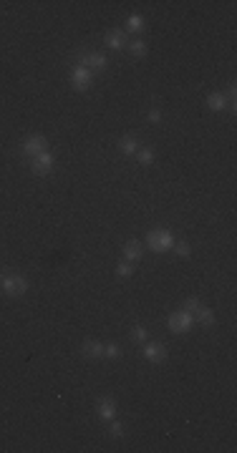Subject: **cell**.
<instances>
[{
	"label": "cell",
	"instance_id": "1",
	"mask_svg": "<svg viewBox=\"0 0 237 453\" xmlns=\"http://www.w3.org/2000/svg\"><path fill=\"white\" fill-rule=\"evenodd\" d=\"M147 247L152 250V252H169L172 247H174V237H172V232H166V229H152L149 234H147Z\"/></svg>",
	"mask_w": 237,
	"mask_h": 453
},
{
	"label": "cell",
	"instance_id": "2",
	"mask_svg": "<svg viewBox=\"0 0 237 453\" xmlns=\"http://www.w3.org/2000/svg\"><path fill=\"white\" fill-rule=\"evenodd\" d=\"M0 290L8 295V297H20L28 292V280L20 277V274H8L0 280Z\"/></svg>",
	"mask_w": 237,
	"mask_h": 453
},
{
	"label": "cell",
	"instance_id": "3",
	"mask_svg": "<svg viewBox=\"0 0 237 453\" xmlns=\"http://www.w3.org/2000/svg\"><path fill=\"white\" fill-rule=\"evenodd\" d=\"M192 323H194V318L189 315V312H184V310H177V312H172L169 315V330L174 332V335H182V332H189L192 330Z\"/></svg>",
	"mask_w": 237,
	"mask_h": 453
},
{
	"label": "cell",
	"instance_id": "4",
	"mask_svg": "<svg viewBox=\"0 0 237 453\" xmlns=\"http://www.w3.org/2000/svg\"><path fill=\"white\" fill-rule=\"evenodd\" d=\"M20 151H23V154H28V156L33 159V156H38V154L48 151V141H46V136H41V133H33V136H28V138L23 141Z\"/></svg>",
	"mask_w": 237,
	"mask_h": 453
},
{
	"label": "cell",
	"instance_id": "5",
	"mask_svg": "<svg viewBox=\"0 0 237 453\" xmlns=\"http://www.w3.org/2000/svg\"><path fill=\"white\" fill-rule=\"evenodd\" d=\"M30 169H33L36 177L51 174V169H53V156H51V151H43V154L33 156V159H30Z\"/></svg>",
	"mask_w": 237,
	"mask_h": 453
},
{
	"label": "cell",
	"instance_id": "6",
	"mask_svg": "<svg viewBox=\"0 0 237 453\" xmlns=\"http://www.w3.org/2000/svg\"><path fill=\"white\" fill-rule=\"evenodd\" d=\"M79 65L88 68V71H104V68H106V56H104V53H98V51L83 53V56H81V61H79Z\"/></svg>",
	"mask_w": 237,
	"mask_h": 453
},
{
	"label": "cell",
	"instance_id": "7",
	"mask_svg": "<svg viewBox=\"0 0 237 453\" xmlns=\"http://www.w3.org/2000/svg\"><path fill=\"white\" fill-rule=\"evenodd\" d=\"M142 353H144V358L149 363H164L166 360V347L161 342H144Z\"/></svg>",
	"mask_w": 237,
	"mask_h": 453
},
{
	"label": "cell",
	"instance_id": "8",
	"mask_svg": "<svg viewBox=\"0 0 237 453\" xmlns=\"http://www.w3.org/2000/svg\"><path fill=\"white\" fill-rule=\"evenodd\" d=\"M104 46L111 48V51H119V48H126V30L116 28V30H109L104 36Z\"/></svg>",
	"mask_w": 237,
	"mask_h": 453
},
{
	"label": "cell",
	"instance_id": "9",
	"mask_svg": "<svg viewBox=\"0 0 237 453\" xmlns=\"http://www.w3.org/2000/svg\"><path fill=\"white\" fill-rule=\"evenodd\" d=\"M96 415L101 418V421H111L114 415H116V400L114 398H98V403H96Z\"/></svg>",
	"mask_w": 237,
	"mask_h": 453
},
{
	"label": "cell",
	"instance_id": "10",
	"mask_svg": "<svg viewBox=\"0 0 237 453\" xmlns=\"http://www.w3.org/2000/svg\"><path fill=\"white\" fill-rule=\"evenodd\" d=\"M71 83H74L76 91H86V88L91 86V71L83 68V65H76V68L71 71Z\"/></svg>",
	"mask_w": 237,
	"mask_h": 453
},
{
	"label": "cell",
	"instance_id": "11",
	"mask_svg": "<svg viewBox=\"0 0 237 453\" xmlns=\"http://www.w3.org/2000/svg\"><path fill=\"white\" fill-rule=\"evenodd\" d=\"M142 255H144V247H142L139 239H129V242L124 245V257H126V262H139Z\"/></svg>",
	"mask_w": 237,
	"mask_h": 453
},
{
	"label": "cell",
	"instance_id": "12",
	"mask_svg": "<svg viewBox=\"0 0 237 453\" xmlns=\"http://www.w3.org/2000/svg\"><path fill=\"white\" fill-rule=\"evenodd\" d=\"M207 106H210L212 111H225V109H230V101H227V96H225L222 91H217V93H210V96H207Z\"/></svg>",
	"mask_w": 237,
	"mask_h": 453
},
{
	"label": "cell",
	"instance_id": "13",
	"mask_svg": "<svg viewBox=\"0 0 237 453\" xmlns=\"http://www.w3.org/2000/svg\"><path fill=\"white\" fill-rule=\"evenodd\" d=\"M81 353H83L86 358H101V355H104V342H98V340H86V342H81Z\"/></svg>",
	"mask_w": 237,
	"mask_h": 453
},
{
	"label": "cell",
	"instance_id": "14",
	"mask_svg": "<svg viewBox=\"0 0 237 453\" xmlns=\"http://www.w3.org/2000/svg\"><path fill=\"white\" fill-rule=\"evenodd\" d=\"M192 318H194V320H197L199 325H205V327L215 325V312H212L210 307H205V305H202V307H199V310H197V312H194Z\"/></svg>",
	"mask_w": 237,
	"mask_h": 453
},
{
	"label": "cell",
	"instance_id": "15",
	"mask_svg": "<svg viewBox=\"0 0 237 453\" xmlns=\"http://www.w3.org/2000/svg\"><path fill=\"white\" fill-rule=\"evenodd\" d=\"M119 146H121V151H124V154H137L142 144H139L134 136H124V138L119 141Z\"/></svg>",
	"mask_w": 237,
	"mask_h": 453
},
{
	"label": "cell",
	"instance_id": "16",
	"mask_svg": "<svg viewBox=\"0 0 237 453\" xmlns=\"http://www.w3.org/2000/svg\"><path fill=\"white\" fill-rule=\"evenodd\" d=\"M134 156L139 159V164H142V166H149V164L154 161V151H152L149 146H139V151H137Z\"/></svg>",
	"mask_w": 237,
	"mask_h": 453
},
{
	"label": "cell",
	"instance_id": "17",
	"mask_svg": "<svg viewBox=\"0 0 237 453\" xmlns=\"http://www.w3.org/2000/svg\"><path fill=\"white\" fill-rule=\"evenodd\" d=\"M126 30H129V33H142V30H144V18H142V15H129Z\"/></svg>",
	"mask_w": 237,
	"mask_h": 453
},
{
	"label": "cell",
	"instance_id": "18",
	"mask_svg": "<svg viewBox=\"0 0 237 453\" xmlns=\"http://www.w3.org/2000/svg\"><path fill=\"white\" fill-rule=\"evenodd\" d=\"M126 48H129V53L137 56V58H144V56H147V43H144V41H131V43H126Z\"/></svg>",
	"mask_w": 237,
	"mask_h": 453
},
{
	"label": "cell",
	"instance_id": "19",
	"mask_svg": "<svg viewBox=\"0 0 237 453\" xmlns=\"http://www.w3.org/2000/svg\"><path fill=\"white\" fill-rule=\"evenodd\" d=\"M199 307H202V300H197V297H187V300L182 302V310L189 312V315H194Z\"/></svg>",
	"mask_w": 237,
	"mask_h": 453
},
{
	"label": "cell",
	"instance_id": "20",
	"mask_svg": "<svg viewBox=\"0 0 237 453\" xmlns=\"http://www.w3.org/2000/svg\"><path fill=\"white\" fill-rule=\"evenodd\" d=\"M116 274H119V277H131V274H134V264H131V262H119Z\"/></svg>",
	"mask_w": 237,
	"mask_h": 453
},
{
	"label": "cell",
	"instance_id": "21",
	"mask_svg": "<svg viewBox=\"0 0 237 453\" xmlns=\"http://www.w3.org/2000/svg\"><path fill=\"white\" fill-rule=\"evenodd\" d=\"M131 340H134V342H142V345H144V342H147V330H144L142 325L131 327Z\"/></svg>",
	"mask_w": 237,
	"mask_h": 453
},
{
	"label": "cell",
	"instance_id": "22",
	"mask_svg": "<svg viewBox=\"0 0 237 453\" xmlns=\"http://www.w3.org/2000/svg\"><path fill=\"white\" fill-rule=\"evenodd\" d=\"M104 355H106V358H119V355H121V347H119L116 342H109V345H104Z\"/></svg>",
	"mask_w": 237,
	"mask_h": 453
},
{
	"label": "cell",
	"instance_id": "23",
	"mask_svg": "<svg viewBox=\"0 0 237 453\" xmlns=\"http://www.w3.org/2000/svg\"><path fill=\"white\" fill-rule=\"evenodd\" d=\"M172 250H174L179 257H189V255H192V250H189V245H187V242H179V245H174Z\"/></svg>",
	"mask_w": 237,
	"mask_h": 453
},
{
	"label": "cell",
	"instance_id": "24",
	"mask_svg": "<svg viewBox=\"0 0 237 453\" xmlns=\"http://www.w3.org/2000/svg\"><path fill=\"white\" fill-rule=\"evenodd\" d=\"M109 436H111V438H121V436H124V426H121V423H111V426H109Z\"/></svg>",
	"mask_w": 237,
	"mask_h": 453
},
{
	"label": "cell",
	"instance_id": "25",
	"mask_svg": "<svg viewBox=\"0 0 237 453\" xmlns=\"http://www.w3.org/2000/svg\"><path fill=\"white\" fill-rule=\"evenodd\" d=\"M149 121H154V124L161 121V111H157V109H154V111H149Z\"/></svg>",
	"mask_w": 237,
	"mask_h": 453
},
{
	"label": "cell",
	"instance_id": "26",
	"mask_svg": "<svg viewBox=\"0 0 237 453\" xmlns=\"http://www.w3.org/2000/svg\"><path fill=\"white\" fill-rule=\"evenodd\" d=\"M0 280H3V277H0Z\"/></svg>",
	"mask_w": 237,
	"mask_h": 453
}]
</instances>
